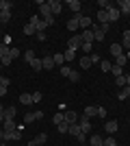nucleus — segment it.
Segmentation results:
<instances>
[{
  "instance_id": "obj_1",
  "label": "nucleus",
  "mask_w": 130,
  "mask_h": 146,
  "mask_svg": "<svg viewBox=\"0 0 130 146\" xmlns=\"http://www.w3.org/2000/svg\"><path fill=\"white\" fill-rule=\"evenodd\" d=\"M2 140L5 142H18V140H22V131H18V129H11V131H5L2 133Z\"/></svg>"
},
{
  "instance_id": "obj_2",
  "label": "nucleus",
  "mask_w": 130,
  "mask_h": 146,
  "mask_svg": "<svg viewBox=\"0 0 130 146\" xmlns=\"http://www.w3.org/2000/svg\"><path fill=\"white\" fill-rule=\"evenodd\" d=\"M80 46H82V35H72V37H69V42H67L69 50H78Z\"/></svg>"
},
{
  "instance_id": "obj_3",
  "label": "nucleus",
  "mask_w": 130,
  "mask_h": 146,
  "mask_svg": "<svg viewBox=\"0 0 130 146\" xmlns=\"http://www.w3.org/2000/svg\"><path fill=\"white\" fill-rule=\"evenodd\" d=\"M43 118V111H28V113H26L24 116V124H31V122H35V120H41Z\"/></svg>"
},
{
  "instance_id": "obj_4",
  "label": "nucleus",
  "mask_w": 130,
  "mask_h": 146,
  "mask_svg": "<svg viewBox=\"0 0 130 146\" xmlns=\"http://www.w3.org/2000/svg\"><path fill=\"white\" fill-rule=\"evenodd\" d=\"M78 127H80V131L87 135V133H89V129H91V118H87V116L78 118Z\"/></svg>"
},
{
  "instance_id": "obj_5",
  "label": "nucleus",
  "mask_w": 130,
  "mask_h": 146,
  "mask_svg": "<svg viewBox=\"0 0 130 146\" xmlns=\"http://www.w3.org/2000/svg\"><path fill=\"white\" fill-rule=\"evenodd\" d=\"M48 7H50V11H52V15H59L63 11V5L59 0H48Z\"/></svg>"
},
{
  "instance_id": "obj_6",
  "label": "nucleus",
  "mask_w": 130,
  "mask_h": 146,
  "mask_svg": "<svg viewBox=\"0 0 130 146\" xmlns=\"http://www.w3.org/2000/svg\"><path fill=\"white\" fill-rule=\"evenodd\" d=\"M91 31H93V42H102V39H104L106 33L100 29V24H93V26H91Z\"/></svg>"
},
{
  "instance_id": "obj_7",
  "label": "nucleus",
  "mask_w": 130,
  "mask_h": 146,
  "mask_svg": "<svg viewBox=\"0 0 130 146\" xmlns=\"http://www.w3.org/2000/svg\"><path fill=\"white\" fill-rule=\"evenodd\" d=\"M67 29L69 31H78L80 29V13H76L72 20H67Z\"/></svg>"
},
{
  "instance_id": "obj_8",
  "label": "nucleus",
  "mask_w": 130,
  "mask_h": 146,
  "mask_svg": "<svg viewBox=\"0 0 130 146\" xmlns=\"http://www.w3.org/2000/svg\"><path fill=\"white\" fill-rule=\"evenodd\" d=\"M117 9L122 15H128L130 13V0H117Z\"/></svg>"
},
{
  "instance_id": "obj_9",
  "label": "nucleus",
  "mask_w": 130,
  "mask_h": 146,
  "mask_svg": "<svg viewBox=\"0 0 130 146\" xmlns=\"http://www.w3.org/2000/svg\"><path fill=\"white\" fill-rule=\"evenodd\" d=\"M106 13H108V22H117V20L122 18V13H119L117 7H111V9H108Z\"/></svg>"
},
{
  "instance_id": "obj_10",
  "label": "nucleus",
  "mask_w": 130,
  "mask_h": 146,
  "mask_svg": "<svg viewBox=\"0 0 130 146\" xmlns=\"http://www.w3.org/2000/svg\"><path fill=\"white\" fill-rule=\"evenodd\" d=\"M41 68H43V70H52V68H54V59H52V55H46L41 59Z\"/></svg>"
},
{
  "instance_id": "obj_11",
  "label": "nucleus",
  "mask_w": 130,
  "mask_h": 146,
  "mask_svg": "<svg viewBox=\"0 0 130 146\" xmlns=\"http://www.w3.org/2000/svg\"><path fill=\"white\" fill-rule=\"evenodd\" d=\"M91 26H93L91 18H89V15H82V13H80V29H82V31H89Z\"/></svg>"
},
{
  "instance_id": "obj_12",
  "label": "nucleus",
  "mask_w": 130,
  "mask_h": 146,
  "mask_svg": "<svg viewBox=\"0 0 130 146\" xmlns=\"http://www.w3.org/2000/svg\"><path fill=\"white\" fill-rule=\"evenodd\" d=\"M104 129H106V133H117V129H119V124H117V120H108V122H106V124H104Z\"/></svg>"
},
{
  "instance_id": "obj_13",
  "label": "nucleus",
  "mask_w": 130,
  "mask_h": 146,
  "mask_svg": "<svg viewBox=\"0 0 130 146\" xmlns=\"http://www.w3.org/2000/svg\"><path fill=\"white\" fill-rule=\"evenodd\" d=\"M65 7H67V9H72V11L74 13H80V2H78V0H67V2H65Z\"/></svg>"
},
{
  "instance_id": "obj_14",
  "label": "nucleus",
  "mask_w": 130,
  "mask_h": 146,
  "mask_svg": "<svg viewBox=\"0 0 130 146\" xmlns=\"http://www.w3.org/2000/svg\"><path fill=\"white\" fill-rule=\"evenodd\" d=\"M65 122L67 124H76L78 122V113L76 111H65Z\"/></svg>"
},
{
  "instance_id": "obj_15",
  "label": "nucleus",
  "mask_w": 130,
  "mask_h": 146,
  "mask_svg": "<svg viewBox=\"0 0 130 146\" xmlns=\"http://www.w3.org/2000/svg\"><path fill=\"white\" fill-rule=\"evenodd\" d=\"M82 116H87V118H93V116H98V107H93V105L85 107V109H82Z\"/></svg>"
},
{
  "instance_id": "obj_16",
  "label": "nucleus",
  "mask_w": 130,
  "mask_h": 146,
  "mask_svg": "<svg viewBox=\"0 0 130 146\" xmlns=\"http://www.w3.org/2000/svg\"><path fill=\"white\" fill-rule=\"evenodd\" d=\"M111 55H113V57H122V55H124L122 44H113V46H111Z\"/></svg>"
},
{
  "instance_id": "obj_17",
  "label": "nucleus",
  "mask_w": 130,
  "mask_h": 146,
  "mask_svg": "<svg viewBox=\"0 0 130 146\" xmlns=\"http://www.w3.org/2000/svg\"><path fill=\"white\" fill-rule=\"evenodd\" d=\"M89 146H104V140L100 135H91L89 137Z\"/></svg>"
},
{
  "instance_id": "obj_18",
  "label": "nucleus",
  "mask_w": 130,
  "mask_h": 146,
  "mask_svg": "<svg viewBox=\"0 0 130 146\" xmlns=\"http://www.w3.org/2000/svg\"><path fill=\"white\" fill-rule=\"evenodd\" d=\"M15 113H18L15 107H7L5 109V120H15Z\"/></svg>"
},
{
  "instance_id": "obj_19",
  "label": "nucleus",
  "mask_w": 130,
  "mask_h": 146,
  "mask_svg": "<svg viewBox=\"0 0 130 146\" xmlns=\"http://www.w3.org/2000/svg\"><path fill=\"white\" fill-rule=\"evenodd\" d=\"M24 35H37V26L28 22V24L24 26Z\"/></svg>"
},
{
  "instance_id": "obj_20",
  "label": "nucleus",
  "mask_w": 130,
  "mask_h": 146,
  "mask_svg": "<svg viewBox=\"0 0 130 146\" xmlns=\"http://www.w3.org/2000/svg\"><path fill=\"white\" fill-rule=\"evenodd\" d=\"M82 42L93 44V31H91V29H89V31H82Z\"/></svg>"
},
{
  "instance_id": "obj_21",
  "label": "nucleus",
  "mask_w": 130,
  "mask_h": 146,
  "mask_svg": "<svg viewBox=\"0 0 130 146\" xmlns=\"http://www.w3.org/2000/svg\"><path fill=\"white\" fill-rule=\"evenodd\" d=\"M52 59H54V66H65V57H63V52L52 55Z\"/></svg>"
},
{
  "instance_id": "obj_22",
  "label": "nucleus",
  "mask_w": 130,
  "mask_h": 146,
  "mask_svg": "<svg viewBox=\"0 0 130 146\" xmlns=\"http://www.w3.org/2000/svg\"><path fill=\"white\" fill-rule=\"evenodd\" d=\"M28 63H31V68H33V70H35V72H39V70H43V68H41V59H37V57H35V59H31V61H28Z\"/></svg>"
},
{
  "instance_id": "obj_23",
  "label": "nucleus",
  "mask_w": 130,
  "mask_h": 146,
  "mask_svg": "<svg viewBox=\"0 0 130 146\" xmlns=\"http://www.w3.org/2000/svg\"><path fill=\"white\" fill-rule=\"evenodd\" d=\"M20 103L22 105H33V94H20Z\"/></svg>"
},
{
  "instance_id": "obj_24",
  "label": "nucleus",
  "mask_w": 130,
  "mask_h": 146,
  "mask_svg": "<svg viewBox=\"0 0 130 146\" xmlns=\"http://www.w3.org/2000/svg\"><path fill=\"white\" fill-rule=\"evenodd\" d=\"M52 122H54V127H59L61 122H65V113H63V111H59V113H54V118H52Z\"/></svg>"
},
{
  "instance_id": "obj_25",
  "label": "nucleus",
  "mask_w": 130,
  "mask_h": 146,
  "mask_svg": "<svg viewBox=\"0 0 130 146\" xmlns=\"http://www.w3.org/2000/svg\"><path fill=\"white\" fill-rule=\"evenodd\" d=\"M128 96H130V85H126V87H122V92L117 94V98L119 100H126Z\"/></svg>"
},
{
  "instance_id": "obj_26",
  "label": "nucleus",
  "mask_w": 130,
  "mask_h": 146,
  "mask_svg": "<svg viewBox=\"0 0 130 146\" xmlns=\"http://www.w3.org/2000/svg\"><path fill=\"white\" fill-rule=\"evenodd\" d=\"M122 48H128L130 50V31H126L124 37H122Z\"/></svg>"
},
{
  "instance_id": "obj_27",
  "label": "nucleus",
  "mask_w": 130,
  "mask_h": 146,
  "mask_svg": "<svg viewBox=\"0 0 130 146\" xmlns=\"http://www.w3.org/2000/svg\"><path fill=\"white\" fill-rule=\"evenodd\" d=\"M67 133H69V135H74V137L82 133V131H80V127H78V122H76V124H69V131H67Z\"/></svg>"
},
{
  "instance_id": "obj_28",
  "label": "nucleus",
  "mask_w": 130,
  "mask_h": 146,
  "mask_svg": "<svg viewBox=\"0 0 130 146\" xmlns=\"http://www.w3.org/2000/svg\"><path fill=\"white\" fill-rule=\"evenodd\" d=\"M9 50H11V46H7V44H0V61H2L7 55H9Z\"/></svg>"
},
{
  "instance_id": "obj_29",
  "label": "nucleus",
  "mask_w": 130,
  "mask_h": 146,
  "mask_svg": "<svg viewBox=\"0 0 130 146\" xmlns=\"http://www.w3.org/2000/svg\"><path fill=\"white\" fill-rule=\"evenodd\" d=\"M80 68H82V70H87V68H91V59H89V55L80 57Z\"/></svg>"
},
{
  "instance_id": "obj_30",
  "label": "nucleus",
  "mask_w": 130,
  "mask_h": 146,
  "mask_svg": "<svg viewBox=\"0 0 130 146\" xmlns=\"http://www.w3.org/2000/svg\"><path fill=\"white\" fill-rule=\"evenodd\" d=\"M11 20V11H0V24H7Z\"/></svg>"
},
{
  "instance_id": "obj_31",
  "label": "nucleus",
  "mask_w": 130,
  "mask_h": 146,
  "mask_svg": "<svg viewBox=\"0 0 130 146\" xmlns=\"http://www.w3.org/2000/svg\"><path fill=\"white\" fill-rule=\"evenodd\" d=\"M126 63H128V57H126V55H122V57H115V66H119V68H124Z\"/></svg>"
},
{
  "instance_id": "obj_32",
  "label": "nucleus",
  "mask_w": 130,
  "mask_h": 146,
  "mask_svg": "<svg viewBox=\"0 0 130 146\" xmlns=\"http://www.w3.org/2000/svg\"><path fill=\"white\" fill-rule=\"evenodd\" d=\"M2 129H5V131H11V129H18V127H15V120H5V122H2Z\"/></svg>"
},
{
  "instance_id": "obj_33",
  "label": "nucleus",
  "mask_w": 130,
  "mask_h": 146,
  "mask_svg": "<svg viewBox=\"0 0 130 146\" xmlns=\"http://www.w3.org/2000/svg\"><path fill=\"white\" fill-rule=\"evenodd\" d=\"M13 2H9V0H0V11H11Z\"/></svg>"
},
{
  "instance_id": "obj_34",
  "label": "nucleus",
  "mask_w": 130,
  "mask_h": 146,
  "mask_svg": "<svg viewBox=\"0 0 130 146\" xmlns=\"http://www.w3.org/2000/svg\"><path fill=\"white\" fill-rule=\"evenodd\" d=\"M111 72H113V76L117 79V76H124V68H119V66H113V68H111Z\"/></svg>"
},
{
  "instance_id": "obj_35",
  "label": "nucleus",
  "mask_w": 130,
  "mask_h": 146,
  "mask_svg": "<svg viewBox=\"0 0 130 146\" xmlns=\"http://www.w3.org/2000/svg\"><path fill=\"white\" fill-rule=\"evenodd\" d=\"M100 68H102V72H111L113 63H111V61H106V59H102V63H100Z\"/></svg>"
},
{
  "instance_id": "obj_36",
  "label": "nucleus",
  "mask_w": 130,
  "mask_h": 146,
  "mask_svg": "<svg viewBox=\"0 0 130 146\" xmlns=\"http://www.w3.org/2000/svg\"><path fill=\"white\" fill-rule=\"evenodd\" d=\"M98 7H100V9H102V11H108V9H111V2H108V0H100V2H98Z\"/></svg>"
},
{
  "instance_id": "obj_37",
  "label": "nucleus",
  "mask_w": 130,
  "mask_h": 146,
  "mask_svg": "<svg viewBox=\"0 0 130 146\" xmlns=\"http://www.w3.org/2000/svg\"><path fill=\"white\" fill-rule=\"evenodd\" d=\"M20 55H22V52H20V48H15V46H11V50H9V57H11V59H18Z\"/></svg>"
},
{
  "instance_id": "obj_38",
  "label": "nucleus",
  "mask_w": 130,
  "mask_h": 146,
  "mask_svg": "<svg viewBox=\"0 0 130 146\" xmlns=\"http://www.w3.org/2000/svg\"><path fill=\"white\" fill-rule=\"evenodd\" d=\"M63 57H65V61H72V59H74V57H76V50H65V52H63Z\"/></svg>"
},
{
  "instance_id": "obj_39",
  "label": "nucleus",
  "mask_w": 130,
  "mask_h": 146,
  "mask_svg": "<svg viewBox=\"0 0 130 146\" xmlns=\"http://www.w3.org/2000/svg\"><path fill=\"white\" fill-rule=\"evenodd\" d=\"M56 131H59V133H67V131H69V124H67V122H61V124L56 127Z\"/></svg>"
},
{
  "instance_id": "obj_40",
  "label": "nucleus",
  "mask_w": 130,
  "mask_h": 146,
  "mask_svg": "<svg viewBox=\"0 0 130 146\" xmlns=\"http://www.w3.org/2000/svg\"><path fill=\"white\" fill-rule=\"evenodd\" d=\"M35 142H37V144H46V142H48V135H46V133H39L37 137H35Z\"/></svg>"
},
{
  "instance_id": "obj_41",
  "label": "nucleus",
  "mask_w": 130,
  "mask_h": 146,
  "mask_svg": "<svg viewBox=\"0 0 130 146\" xmlns=\"http://www.w3.org/2000/svg\"><path fill=\"white\" fill-rule=\"evenodd\" d=\"M69 74H72V68L69 66H61V76H67L69 79Z\"/></svg>"
},
{
  "instance_id": "obj_42",
  "label": "nucleus",
  "mask_w": 130,
  "mask_h": 146,
  "mask_svg": "<svg viewBox=\"0 0 130 146\" xmlns=\"http://www.w3.org/2000/svg\"><path fill=\"white\" fill-rule=\"evenodd\" d=\"M89 59H91V66H93V63H102L100 55H95V52H91V55H89Z\"/></svg>"
},
{
  "instance_id": "obj_43",
  "label": "nucleus",
  "mask_w": 130,
  "mask_h": 146,
  "mask_svg": "<svg viewBox=\"0 0 130 146\" xmlns=\"http://www.w3.org/2000/svg\"><path fill=\"white\" fill-rule=\"evenodd\" d=\"M82 52H85V55H91V44H87V42H82Z\"/></svg>"
},
{
  "instance_id": "obj_44",
  "label": "nucleus",
  "mask_w": 130,
  "mask_h": 146,
  "mask_svg": "<svg viewBox=\"0 0 130 146\" xmlns=\"http://www.w3.org/2000/svg\"><path fill=\"white\" fill-rule=\"evenodd\" d=\"M115 83H117V87H126V76H117Z\"/></svg>"
},
{
  "instance_id": "obj_45",
  "label": "nucleus",
  "mask_w": 130,
  "mask_h": 146,
  "mask_svg": "<svg viewBox=\"0 0 130 146\" xmlns=\"http://www.w3.org/2000/svg\"><path fill=\"white\" fill-rule=\"evenodd\" d=\"M78 79H80V74L76 72V70H72V74H69V81H72V83H76Z\"/></svg>"
},
{
  "instance_id": "obj_46",
  "label": "nucleus",
  "mask_w": 130,
  "mask_h": 146,
  "mask_svg": "<svg viewBox=\"0 0 130 146\" xmlns=\"http://www.w3.org/2000/svg\"><path fill=\"white\" fill-rule=\"evenodd\" d=\"M104 146H117L115 137H106V140H104Z\"/></svg>"
},
{
  "instance_id": "obj_47",
  "label": "nucleus",
  "mask_w": 130,
  "mask_h": 146,
  "mask_svg": "<svg viewBox=\"0 0 130 146\" xmlns=\"http://www.w3.org/2000/svg\"><path fill=\"white\" fill-rule=\"evenodd\" d=\"M41 92H35V94H33V103H41Z\"/></svg>"
},
{
  "instance_id": "obj_48",
  "label": "nucleus",
  "mask_w": 130,
  "mask_h": 146,
  "mask_svg": "<svg viewBox=\"0 0 130 146\" xmlns=\"http://www.w3.org/2000/svg\"><path fill=\"white\" fill-rule=\"evenodd\" d=\"M24 59H26V61L35 59V52H33V50H26V52H24Z\"/></svg>"
},
{
  "instance_id": "obj_49",
  "label": "nucleus",
  "mask_w": 130,
  "mask_h": 146,
  "mask_svg": "<svg viewBox=\"0 0 130 146\" xmlns=\"http://www.w3.org/2000/svg\"><path fill=\"white\" fill-rule=\"evenodd\" d=\"M46 29H48V24H46V22H43V20H41V22H39V24H37V33H39V31H46Z\"/></svg>"
},
{
  "instance_id": "obj_50",
  "label": "nucleus",
  "mask_w": 130,
  "mask_h": 146,
  "mask_svg": "<svg viewBox=\"0 0 130 146\" xmlns=\"http://www.w3.org/2000/svg\"><path fill=\"white\" fill-rule=\"evenodd\" d=\"M37 39H39V42H46V31H39V33H37Z\"/></svg>"
},
{
  "instance_id": "obj_51",
  "label": "nucleus",
  "mask_w": 130,
  "mask_h": 146,
  "mask_svg": "<svg viewBox=\"0 0 130 146\" xmlns=\"http://www.w3.org/2000/svg\"><path fill=\"white\" fill-rule=\"evenodd\" d=\"M98 116L100 118H106V109H104V107H98Z\"/></svg>"
},
{
  "instance_id": "obj_52",
  "label": "nucleus",
  "mask_w": 130,
  "mask_h": 146,
  "mask_svg": "<svg viewBox=\"0 0 130 146\" xmlns=\"http://www.w3.org/2000/svg\"><path fill=\"white\" fill-rule=\"evenodd\" d=\"M2 122H5V107L0 105V124H2Z\"/></svg>"
},
{
  "instance_id": "obj_53",
  "label": "nucleus",
  "mask_w": 130,
  "mask_h": 146,
  "mask_svg": "<svg viewBox=\"0 0 130 146\" xmlns=\"http://www.w3.org/2000/svg\"><path fill=\"white\" fill-rule=\"evenodd\" d=\"M0 85H7V87H9V79H7V76H0Z\"/></svg>"
},
{
  "instance_id": "obj_54",
  "label": "nucleus",
  "mask_w": 130,
  "mask_h": 146,
  "mask_svg": "<svg viewBox=\"0 0 130 146\" xmlns=\"http://www.w3.org/2000/svg\"><path fill=\"white\" fill-rule=\"evenodd\" d=\"M0 44H7V46H9V44H11V37H9V35H5V37H2V42H0Z\"/></svg>"
},
{
  "instance_id": "obj_55",
  "label": "nucleus",
  "mask_w": 130,
  "mask_h": 146,
  "mask_svg": "<svg viewBox=\"0 0 130 146\" xmlns=\"http://www.w3.org/2000/svg\"><path fill=\"white\" fill-rule=\"evenodd\" d=\"M85 137H87V135H85V133H80V135H76V140L80 142V144H85Z\"/></svg>"
},
{
  "instance_id": "obj_56",
  "label": "nucleus",
  "mask_w": 130,
  "mask_h": 146,
  "mask_svg": "<svg viewBox=\"0 0 130 146\" xmlns=\"http://www.w3.org/2000/svg\"><path fill=\"white\" fill-rule=\"evenodd\" d=\"M0 96H7V85H0Z\"/></svg>"
},
{
  "instance_id": "obj_57",
  "label": "nucleus",
  "mask_w": 130,
  "mask_h": 146,
  "mask_svg": "<svg viewBox=\"0 0 130 146\" xmlns=\"http://www.w3.org/2000/svg\"><path fill=\"white\" fill-rule=\"evenodd\" d=\"M28 146H43V144H37L35 140H31V144H28Z\"/></svg>"
},
{
  "instance_id": "obj_58",
  "label": "nucleus",
  "mask_w": 130,
  "mask_h": 146,
  "mask_svg": "<svg viewBox=\"0 0 130 146\" xmlns=\"http://www.w3.org/2000/svg\"><path fill=\"white\" fill-rule=\"evenodd\" d=\"M2 133H5V129H2V124H0V140H2Z\"/></svg>"
},
{
  "instance_id": "obj_59",
  "label": "nucleus",
  "mask_w": 130,
  "mask_h": 146,
  "mask_svg": "<svg viewBox=\"0 0 130 146\" xmlns=\"http://www.w3.org/2000/svg\"><path fill=\"white\" fill-rule=\"evenodd\" d=\"M126 85H130V76H126Z\"/></svg>"
},
{
  "instance_id": "obj_60",
  "label": "nucleus",
  "mask_w": 130,
  "mask_h": 146,
  "mask_svg": "<svg viewBox=\"0 0 130 146\" xmlns=\"http://www.w3.org/2000/svg\"><path fill=\"white\" fill-rule=\"evenodd\" d=\"M0 146H7V142H5V140H0Z\"/></svg>"
},
{
  "instance_id": "obj_61",
  "label": "nucleus",
  "mask_w": 130,
  "mask_h": 146,
  "mask_svg": "<svg viewBox=\"0 0 130 146\" xmlns=\"http://www.w3.org/2000/svg\"><path fill=\"white\" fill-rule=\"evenodd\" d=\"M0 70H2V63H0Z\"/></svg>"
},
{
  "instance_id": "obj_62",
  "label": "nucleus",
  "mask_w": 130,
  "mask_h": 146,
  "mask_svg": "<svg viewBox=\"0 0 130 146\" xmlns=\"http://www.w3.org/2000/svg\"><path fill=\"white\" fill-rule=\"evenodd\" d=\"M80 146H87V144H80Z\"/></svg>"
}]
</instances>
